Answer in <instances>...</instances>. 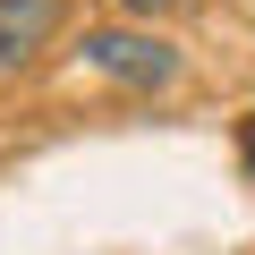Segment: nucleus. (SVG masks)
Listing matches in <instances>:
<instances>
[{"label": "nucleus", "instance_id": "1", "mask_svg": "<svg viewBox=\"0 0 255 255\" xmlns=\"http://www.w3.org/2000/svg\"><path fill=\"white\" fill-rule=\"evenodd\" d=\"M85 68H102L111 85H136V94H162L179 85V43H162L153 26H85Z\"/></svg>", "mask_w": 255, "mask_h": 255}, {"label": "nucleus", "instance_id": "2", "mask_svg": "<svg viewBox=\"0 0 255 255\" xmlns=\"http://www.w3.org/2000/svg\"><path fill=\"white\" fill-rule=\"evenodd\" d=\"M68 26V0H0V85L26 77Z\"/></svg>", "mask_w": 255, "mask_h": 255}, {"label": "nucleus", "instance_id": "3", "mask_svg": "<svg viewBox=\"0 0 255 255\" xmlns=\"http://www.w3.org/2000/svg\"><path fill=\"white\" fill-rule=\"evenodd\" d=\"M111 9H128V17H162V9H179V0H111Z\"/></svg>", "mask_w": 255, "mask_h": 255}, {"label": "nucleus", "instance_id": "4", "mask_svg": "<svg viewBox=\"0 0 255 255\" xmlns=\"http://www.w3.org/2000/svg\"><path fill=\"white\" fill-rule=\"evenodd\" d=\"M247 179H255V119H247Z\"/></svg>", "mask_w": 255, "mask_h": 255}]
</instances>
